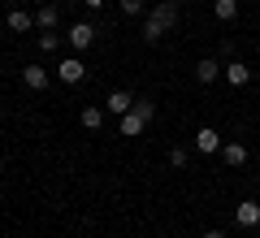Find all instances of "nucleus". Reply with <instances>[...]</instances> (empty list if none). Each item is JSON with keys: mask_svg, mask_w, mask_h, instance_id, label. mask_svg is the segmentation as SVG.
Instances as JSON below:
<instances>
[{"mask_svg": "<svg viewBox=\"0 0 260 238\" xmlns=\"http://www.w3.org/2000/svg\"><path fill=\"white\" fill-rule=\"evenodd\" d=\"M135 113H139L143 121H152V117H156V104H152V100H135Z\"/></svg>", "mask_w": 260, "mask_h": 238, "instance_id": "17", "label": "nucleus"}, {"mask_svg": "<svg viewBox=\"0 0 260 238\" xmlns=\"http://www.w3.org/2000/svg\"><path fill=\"white\" fill-rule=\"evenodd\" d=\"M104 109H109L113 117H126V113L135 109V95H130V91H113L109 100H104Z\"/></svg>", "mask_w": 260, "mask_h": 238, "instance_id": "5", "label": "nucleus"}, {"mask_svg": "<svg viewBox=\"0 0 260 238\" xmlns=\"http://www.w3.org/2000/svg\"><path fill=\"white\" fill-rule=\"evenodd\" d=\"M83 5H87V9H100V5H104V0H83Z\"/></svg>", "mask_w": 260, "mask_h": 238, "instance_id": "22", "label": "nucleus"}, {"mask_svg": "<svg viewBox=\"0 0 260 238\" xmlns=\"http://www.w3.org/2000/svg\"><path fill=\"white\" fill-rule=\"evenodd\" d=\"M30 26H35V18H30L26 9H9V30H18V35H22V30H30Z\"/></svg>", "mask_w": 260, "mask_h": 238, "instance_id": "14", "label": "nucleus"}, {"mask_svg": "<svg viewBox=\"0 0 260 238\" xmlns=\"http://www.w3.org/2000/svg\"><path fill=\"white\" fill-rule=\"evenodd\" d=\"M204 238H225V234H221V229H204Z\"/></svg>", "mask_w": 260, "mask_h": 238, "instance_id": "21", "label": "nucleus"}, {"mask_svg": "<svg viewBox=\"0 0 260 238\" xmlns=\"http://www.w3.org/2000/svg\"><path fill=\"white\" fill-rule=\"evenodd\" d=\"M225 78H230L234 87H247V83H251V65H243V61H230V65H225Z\"/></svg>", "mask_w": 260, "mask_h": 238, "instance_id": "11", "label": "nucleus"}, {"mask_svg": "<svg viewBox=\"0 0 260 238\" xmlns=\"http://www.w3.org/2000/svg\"><path fill=\"white\" fill-rule=\"evenodd\" d=\"M186 160H191V156H186V147H169V165L186 169Z\"/></svg>", "mask_w": 260, "mask_h": 238, "instance_id": "18", "label": "nucleus"}, {"mask_svg": "<svg viewBox=\"0 0 260 238\" xmlns=\"http://www.w3.org/2000/svg\"><path fill=\"white\" fill-rule=\"evenodd\" d=\"M56 78L74 87V83H83V78H87V65L78 61V56H70V61H61V65H56Z\"/></svg>", "mask_w": 260, "mask_h": 238, "instance_id": "2", "label": "nucleus"}, {"mask_svg": "<svg viewBox=\"0 0 260 238\" xmlns=\"http://www.w3.org/2000/svg\"><path fill=\"white\" fill-rule=\"evenodd\" d=\"M56 22H61V13H56L52 5H44V9L35 13V26H39V30H56Z\"/></svg>", "mask_w": 260, "mask_h": 238, "instance_id": "13", "label": "nucleus"}, {"mask_svg": "<svg viewBox=\"0 0 260 238\" xmlns=\"http://www.w3.org/2000/svg\"><path fill=\"white\" fill-rule=\"evenodd\" d=\"M65 39H70V48H74V52H83V48L95 44V26H91V22H74V26L65 30Z\"/></svg>", "mask_w": 260, "mask_h": 238, "instance_id": "1", "label": "nucleus"}, {"mask_svg": "<svg viewBox=\"0 0 260 238\" xmlns=\"http://www.w3.org/2000/svg\"><path fill=\"white\" fill-rule=\"evenodd\" d=\"M152 18H156L165 30H174L178 26V0H156V5H152Z\"/></svg>", "mask_w": 260, "mask_h": 238, "instance_id": "3", "label": "nucleus"}, {"mask_svg": "<svg viewBox=\"0 0 260 238\" xmlns=\"http://www.w3.org/2000/svg\"><path fill=\"white\" fill-rule=\"evenodd\" d=\"M22 83H26L30 91H48V70L44 65H26V70H22Z\"/></svg>", "mask_w": 260, "mask_h": 238, "instance_id": "7", "label": "nucleus"}, {"mask_svg": "<svg viewBox=\"0 0 260 238\" xmlns=\"http://www.w3.org/2000/svg\"><path fill=\"white\" fill-rule=\"evenodd\" d=\"M213 9H217V22H234L239 18V0H217Z\"/></svg>", "mask_w": 260, "mask_h": 238, "instance_id": "16", "label": "nucleus"}, {"mask_svg": "<svg viewBox=\"0 0 260 238\" xmlns=\"http://www.w3.org/2000/svg\"><path fill=\"white\" fill-rule=\"evenodd\" d=\"M56 44H61V39H56L52 30H44V35H39V48H44V52H56Z\"/></svg>", "mask_w": 260, "mask_h": 238, "instance_id": "19", "label": "nucleus"}, {"mask_svg": "<svg viewBox=\"0 0 260 238\" xmlns=\"http://www.w3.org/2000/svg\"><path fill=\"white\" fill-rule=\"evenodd\" d=\"M221 160H225L230 169L247 165V147H243V143H221Z\"/></svg>", "mask_w": 260, "mask_h": 238, "instance_id": "10", "label": "nucleus"}, {"mask_svg": "<svg viewBox=\"0 0 260 238\" xmlns=\"http://www.w3.org/2000/svg\"><path fill=\"white\" fill-rule=\"evenodd\" d=\"M121 13H130V18H135V13H143V0H121Z\"/></svg>", "mask_w": 260, "mask_h": 238, "instance_id": "20", "label": "nucleus"}, {"mask_svg": "<svg viewBox=\"0 0 260 238\" xmlns=\"http://www.w3.org/2000/svg\"><path fill=\"white\" fill-rule=\"evenodd\" d=\"M234 221H239L243 229H256V225H260V203H256V199H243L239 208H234Z\"/></svg>", "mask_w": 260, "mask_h": 238, "instance_id": "4", "label": "nucleus"}, {"mask_svg": "<svg viewBox=\"0 0 260 238\" xmlns=\"http://www.w3.org/2000/svg\"><path fill=\"white\" fill-rule=\"evenodd\" d=\"M78 121H83V130H100V126H104V109H95V104H87V109L78 113Z\"/></svg>", "mask_w": 260, "mask_h": 238, "instance_id": "12", "label": "nucleus"}, {"mask_svg": "<svg viewBox=\"0 0 260 238\" xmlns=\"http://www.w3.org/2000/svg\"><path fill=\"white\" fill-rule=\"evenodd\" d=\"M117 121H121L117 130H121V134H126V139H135V134H143V130H148V121H143V117H139V113H135V109H130L126 117H117Z\"/></svg>", "mask_w": 260, "mask_h": 238, "instance_id": "9", "label": "nucleus"}, {"mask_svg": "<svg viewBox=\"0 0 260 238\" xmlns=\"http://www.w3.org/2000/svg\"><path fill=\"white\" fill-rule=\"evenodd\" d=\"M160 39H165V26L148 13V22H143V44H160Z\"/></svg>", "mask_w": 260, "mask_h": 238, "instance_id": "15", "label": "nucleus"}, {"mask_svg": "<svg viewBox=\"0 0 260 238\" xmlns=\"http://www.w3.org/2000/svg\"><path fill=\"white\" fill-rule=\"evenodd\" d=\"M5 5H18V0H5Z\"/></svg>", "mask_w": 260, "mask_h": 238, "instance_id": "23", "label": "nucleus"}, {"mask_svg": "<svg viewBox=\"0 0 260 238\" xmlns=\"http://www.w3.org/2000/svg\"><path fill=\"white\" fill-rule=\"evenodd\" d=\"M156 238H169V234H156Z\"/></svg>", "mask_w": 260, "mask_h": 238, "instance_id": "24", "label": "nucleus"}, {"mask_svg": "<svg viewBox=\"0 0 260 238\" xmlns=\"http://www.w3.org/2000/svg\"><path fill=\"white\" fill-rule=\"evenodd\" d=\"M217 74H221V65H217V56H204V61H195V83H217Z\"/></svg>", "mask_w": 260, "mask_h": 238, "instance_id": "6", "label": "nucleus"}, {"mask_svg": "<svg viewBox=\"0 0 260 238\" xmlns=\"http://www.w3.org/2000/svg\"><path fill=\"white\" fill-rule=\"evenodd\" d=\"M217 147H221V139H217V130H213V126H204V130H195V152H204V156H213Z\"/></svg>", "mask_w": 260, "mask_h": 238, "instance_id": "8", "label": "nucleus"}]
</instances>
